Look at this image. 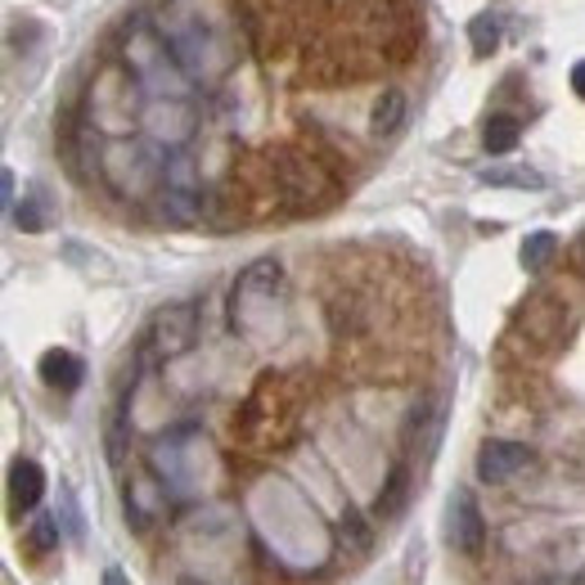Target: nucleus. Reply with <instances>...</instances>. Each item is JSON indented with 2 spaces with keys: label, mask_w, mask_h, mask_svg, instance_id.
Masks as SVG:
<instances>
[{
  "label": "nucleus",
  "mask_w": 585,
  "mask_h": 585,
  "mask_svg": "<svg viewBox=\"0 0 585 585\" xmlns=\"http://www.w3.org/2000/svg\"><path fill=\"white\" fill-rule=\"evenodd\" d=\"M14 222H19V230H27V235H41V230H46V199H41V194H27V199L14 207Z\"/></svg>",
  "instance_id": "17"
},
{
  "label": "nucleus",
  "mask_w": 585,
  "mask_h": 585,
  "mask_svg": "<svg viewBox=\"0 0 585 585\" xmlns=\"http://www.w3.org/2000/svg\"><path fill=\"white\" fill-rule=\"evenodd\" d=\"M41 491H46V473H41V464L19 459V464L10 468V514H14V518L32 514L36 500H41Z\"/></svg>",
  "instance_id": "9"
},
{
  "label": "nucleus",
  "mask_w": 585,
  "mask_h": 585,
  "mask_svg": "<svg viewBox=\"0 0 585 585\" xmlns=\"http://www.w3.org/2000/svg\"><path fill=\"white\" fill-rule=\"evenodd\" d=\"M36 374H41V383H46V387L72 392V387L82 383L86 365H82V356H72V351H63V347H50V351L41 356V365H36Z\"/></svg>",
  "instance_id": "10"
},
{
  "label": "nucleus",
  "mask_w": 585,
  "mask_h": 585,
  "mask_svg": "<svg viewBox=\"0 0 585 585\" xmlns=\"http://www.w3.org/2000/svg\"><path fill=\"white\" fill-rule=\"evenodd\" d=\"M568 585H585V568H581V572H576V576H572Z\"/></svg>",
  "instance_id": "20"
},
{
  "label": "nucleus",
  "mask_w": 585,
  "mask_h": 585,
  "mask_svg": "<svg viewBox=\"0 0 585 585\" xmlns=\"http://www.w3.org/2000/svg\"><path fill=\"white\" fill-rule=\"evenodd\" d=\"M401 122H406V91L387 86V91L374 99V108H370V135H374V140H387V135L401 131Z\"/></svg>",
  "instance_id": "11"
},
{
  "label": "nucleus",
  "mask_w": 585,
  "mask_h": 585,
  "mask_svg": "<svg viewBox=\"0 0 585 585\" xmlns=\"http://www.w3.org/2000/svg\"><path fill=\"white\" fill-rule=\"evenodd\" d=\"M572 91H576V95L585 99V59H581V63L572 68Z\"/></svg>",
  "instance_id": "18"
},
{
  "label": "nucleus",
  "mask_w": 585,
  "mask_h": 585,
  "mask_svg": "<svg viewBox=\"0 0 585 585\" xmlns=\"http://www.w3.org/2000/svg\"><path fill=\"white\" fill-rule=\"evenodd\" d=\"M23 550L32 554V559H46V554H55L59 550V523L55 518H36L32 527H27V536H23Z\"/></svg>",
  "instance_id": "14"
},
{
  "label": "nucleus",
  "mask_w": 585,
  "mask_h": 585,
  "mask_svg": "<svg viewBox=\"0 0 585 585\" xmlns=\"http://www.w3.org/2000/svg\"><path fill=\"white\" fill-rule=\"evenodd\" d=\"M554 252H559V239H554L550 230H536V235H527V239H523V248H518V262H523V271L540 275L545 266L554 262Z\"/></svg>",
  "instance_id": "12"
},
{
  "label": "nucleus",
  "mask_w": 585,
  "mask_h": 585,
  "mask_svg": "<svg viewBox=\"0 0 585 585\" xmlns=\"http://www.w3.org/2000/svg\"><path fill=\"white\" fill-rule=\"evenodd\" d=\"M199 338V311L190 302H171L163 311H154L150 320V334H144V343H150V351L158 360H171V356H186Z\"/></svg>",
  "instance_id": "4"
},
{
  "label": "nucleus",
  "mask_w": 585,
  "mask_h": 585,
  "mask_svg": "<svg viewBox=\"0 0 585 585\" xmlns=\"http://www.w3.org/2000/svg\"><path fill=\"white\" fill-rule=\"evenodd\" d=\"M104 585H131V581H127L118 568H108V572H104Z\"/></svg>",
  "instance_id": "19"
},
{
  "label": "nucleus",
  "mask_w": 585,
  "mask_h": 585,
  "mask_svg": "<svg viewBox=\"0 0 585 585\" xmlns=\"http://www.w3.org/2000/svg\"><path fill=\"white\" fill-rule=\"evenodd\" d=\"M532 468V451L523 442H487L478 451V478L491 482V487H504V482H514L518 473Z\"/></svg>",
  "instance_id": "8"
},
{
  "label": "nucleus",
  "mask_w": 585,
  "mask_h": 585,
  "mask_svg": "<svg viewBox=\"0 0 585 585\" xmlns=\"http://www.w3.org/2000/svg\"><path fill=\"white\" fill-rule=\"evenodd\" d=\"M271 190L288 212H315L334 199L338 186L329 180V171L315 158L279 150V154H271Z\"/></svg>",
  "instance_id": "2"
},
{
  "label": "nucleus",
  "mask_w": 585,
  "mask_h": 585,
  "mask_svg": "<svg viewBox=\"0 0 585 585\" xmlns=\"http://www.w3.org/2000/svg\"><path fill=\"white\" fill-rule=\"evenodd\" d=\"M446 540H451L455 554H468V559L482 554V545H487V518H482L478 500H473V491H455V496H451V509H446Z\"/></svg>",
  "instance_id": "6"
},
{
  "label": "nucleus",
  "mask_w": 585,
  "mask_h": 585,
  "mask_svg": "<svg viewBox=\"0 0 585 585\" xmlns=\"http://www.w3.org/2000/svg\"><path fill=\"white\" fill-rule=\"evenodd\" d=\"M158 194H163V207H167V222H176V226H190L194 216L203 212V190L194 180V163L190 158H171L167 163Z\"/></svg>",
  "instance_id": "5"
},
{
  "label": "nucleus",
  "mask_w": 585,
  "mask_h": 585,
  "mask_svg": "<svg viewBox=\"0 0 585 585\" xmlns=\"http://www.w3.org/2000/svg\"><path fill=\"white\" fill-rule=\"evenodd\" d=\"M284 288V271L279 262H258L248 266V275L235 284V324H248L252 307H271Z\"/></svg>",
  "instance_id": "7"
},
{
  "label": "nucleus",
  "mask_w": 585,
  "mask_h": 585,
  "mask_svg": "<svg viewBox=\"0 0 585 585\" xmlns=\"http://www.w3.org/2000/svg\"><path fill=\"white\" fill-rule=\"evenodd\" d=\"M482 186H514V190H540L545 176L540 171H527V167H514V171H482Z\"/></svg>",
  "instance_id": "16"
},
{
  "label": "nucleus",
  "mask_w": 585,
  "mask_h": 585,
  "mask_svg": "<svg viewBox=\"0 0 585 585\" xmlns=\"http://www.w3.org/2000/svg\"><path fill=\"white\" fill-rule=\"evenodd\" d=\"M568 324H572V307L559 288H540L536 298H527V307L514 315V329L509 338L523 343L527 351H554L568 338Z\"/></svg>",
  "instance_id": "3"
},
{
  "label": "nucleus",
  "mask_w": 585,
  "mask_h": 585,
  "mask_svg": "<svg viewBox=\"0 0 585 585\" xmlns=\"http://www.w3.org/2000/svg\"><path fill=\"white\" fill-rule=\"evenodd\" d=\"M243 10L266 46H275V36L279 41L302 36V23H311V14L320 55H365L347 32V19L370 36L383 59H406V46L415 41V0H243Z\"/></svg>",
  "instance_id": "1"
},
{
  "label": "nucleus",
  "mask_w": 585,
  "mask_h": 585,
  "mask_svg": "<svg viewBox=\"0 0 585 585\" xmlns=\"http://www.w3.org/2000/svg\"><path fill=\"white\" fill-rule=\"evenodd\" d=\"M468 41H473V55H491L500 46V19L487 10L468 23Z\"/></svg>",
  "instance_id": "15"
},
{
  "label": "nucleus",
  "mask_w": 585,
  "mask_h": 585,
  "mask_svg": "<svg viewBox=\"0 0 585 585\" xmlns=\"http://www.w3.org/2000/svg\"><path fill=\"white\" fill-rule=\"evenodd\" d=\"M180 585H199V581H180Z\"/></svg>",
  "instance_id": "21"
},
{
  "label": "nucleus",
  "mask_w": 585,
  "mask_h": 585,
  "mask_svg": "<svg viewBox=\"0 0 585 585\" xmlns=\"http://www.w3.org/2000/svg\"><path fill=\"white\" fill-rule=\"evenodd\" d=\"M518 135H523V127L514 122V118H491L487 127H482V144H487V154H514L518 150Z\"/></svg>",
  "instance_id": "13"
}]
</instances>
